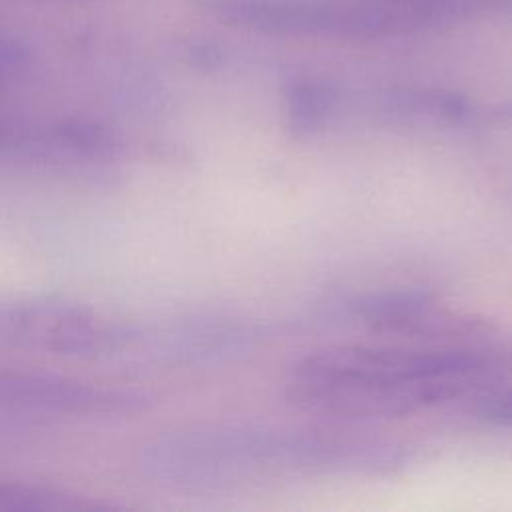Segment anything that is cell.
Listing matches in <instances>:
<instances>
[{
    "label": "cell",
    "instance_id": "obj_2",
    "mask_svg": "<svg viewBox=\"0 0 512 512\" xmlns=\"http://www.w3.org/2000/svg\"><path fill=\"white\" fill-rule=\"evenodd\" d=\"M210 16L274 36L374 40L450 18L448 0H200Z\"/></svg>",
    "mask_w": 512,
    "mask_h": 512
},
{
    "label": "cell",
    "instance_id": "obj_5",
    "mask_svg": "<svg viewBox=\"0 0 512 512\" xmlns=\"http://www.w3.org/2000/svg\"><path fill=\"white\" fill-rule=\"evenodd\" d=\"M492 370L474 350H412L392 346H340L302 358L292 376L360 380H462L474 384Z\"/></svg>",
    "mask_w": 512,
    "mask_h": 512
},
{
    "label": "cell",
    "instance_id": "obj_11",
    "mask_svg": "<svg viewBox=\"0 0 512 512\" xmlns=\"http://www.w3.org/2000/svg\"><path fill=\"white\" fill-rule=\"evenodd\" d=\"M28 64V50L10 36L0 34V76L20 72Z\"/></svg>",
    "mask_w": 512,
    "mask_h": 512
},
{
    "label": "cell",
    "instance_id": "obj_3",
    "mask_svg": "<svg viewBox=\"0 0 512 512\" xmlns=\"http://www.w3.org/2000/svg\"><path fill=\"white\" fill-rule=\"evenodd\" d=\"M136 326L64 300H0V346L66 356H104L134 348Z\"/></svg>",
    "mask_w": 512,
    "mask_h": 512
},
{
    "label": "cell",
    "instance_id": "obj_7",
    "mask_svg": "<svg viewBox=\"0 0 512 512\" xmlns=\"http://www.w3.org/2000/svg\"><path fill=\"white\" fill-rule=\"evenodd\" d=\"M432 302V294L422 288L380 290L356 298L352 302V312L360 316L372 330H378L382 324L408 312L430 306Z\"/></svg>",
    "mask_w": 512,
    "mask_h": 512
},
{
    "label": "cell",
    "instance_id": "obj_10",
    "mask_svg": "<svg viewBox=\"0 0 512 512\" xmlns=\"http://www.w3.org/2000/svg\"><path fill=\"white\" fill-rule=\"evenodd\" d=\"M478 416L496 426H512V392L484 398L478 408Z\"/></svg>",
    "mask_w": 512,
    "mask_h": 512
},
{
    "label": "cell",
    "instance_id": "obj_4",
    "mask_svg": "<svg viewBox=\"0 0 512 512\" xmlns=\"http://www.w3.org/2000/svg\"><path fill=\"white\" fill-rule=\"evenodd\" d=\"M462 380H360L292 376L286 398L300 410L344 418H398L460 396Z\"/></svg>",
    "mask_w": 512,
    "mask_h": 512
},
{
    "label": "cell",
    "instance_id": "obj_9",
    "mask_svg": "<svg viewBox=\"0 0 512 512\" xmlns=\"http://www.w3.org/2000/svg\"><path fill=\"white\" fill-rule=\"evenodd\" d=\"M80 500L38 484L0 480V508L4 510H78Z\"/></svg>",
    "mask_w": 512,
    "mask_h": 512
},
{
    "label": "cell",
    "instance_id": "obj_1",
    "mask_svg": "<svg viewBox=\"0 0 512 512\" xmlns=\"http://www.w3.org/2000/svg\"><path fill=\"white\" fill-rule=\"evenodd\" d=\"M140 470L170 486H212L282 468H380L394 454L374 442L252 428H198L146 444Z\"/></svg>",
    "mask_w": 512,
    "mask_h": 512
},
{
    "label": "cell",
    "instance_id": "obj_6",
    "mask_svg": "<svg viewBox=\"0 0 512 512\" xmlns=\"http://www.w3.org/2000/svg\"><path fill=\"white\" fill-rule=\"evenodd\" d=\"M148 406V396L126 386L106 382L0 370V410L24 416L58 418H118Z\"/></svg>",
    "mask_w": 512,
    "mask_h": 512
},
{
    "label": "cell",
    "instance_id": "obj_8",
    "mask_svg": "<svg viewBox=\"0 0 512 512\" xmlns=\"http://www.w3.org/2000/svg\"><path fill=\"white\" fill-rule=\"evenodd\" d=\"M332 96L324 86L298 84L288 98V122L296 136L314 134L328 118Z\"/></svg>",
    "mask_w": 512,
    "mask_h": 512
}]
</instances>
